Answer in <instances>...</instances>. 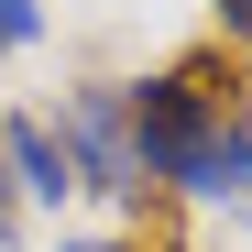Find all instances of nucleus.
Wrapping results in <instances>:
<instances>
[{
	"label": "nucleus",
	"mask_w": 252,
	"mask_h": 252,
	"mask_svg": "<svg viewBox=\"0 0 252 252\" xmlns=\"http://www.w3.org/2000/svg\"><path fill=\"white\" fill-rule=\"evenodd\" d=\"M66 164H77V176H88V187H110V197H132L143 187V164H132V121H121V99L110 88H88V99H66Z\"/></svg>",
	"instance_id": "2"
},
{
	"label": "nucleus",
	"mask_w": 252,
	"mask_h": 252,
	"mask_svg": "<svg viewBox=\"0 0 252 252\" xmlns=\"http://www.w3.org/2000/svg\"><path fill=\"white\" fill-rule=\"evenodd\" d=\"M0 154H11V176H22V197H44V208H55V197L77 187V164H66V143L44 132V121H0Z\"/></svg>",
	"instance_id": "3"
},
{
	"label": "nucleus",
	"mask_w": 252,
	"mask_h": 252,
	"mask_svg": "<svg viewBox=\"0 0 252 252\" xmlns=\"http://www.w3.org/2000/svg\"><path fill=\"white\" fill-rule=\"evenodd\" d=\"M66 252H110V241H66Z\"/></svg>",
	"instance_id": "7"
},
{
	"label": "nucleus",
	"mask_w": 252,
	"mask_h": 252,
	"mask_svg": "<svg viewBox=\"0 0 252 252\" xmlns=\"http://www.w3.org/2000/svg\"><path fill=\"white\" fill-rule=\"evenodd\" d=\"M33 33H44V0H0V55H22Z\"/></svg>",
	"instance_id": "5"
},
{
	"label": "nucleus",
	"mask_w": 252,
	"mask_h": 252,
	"mask_svg": "<svg viewBox=\"0 0 252 252\" xmlns=\"http://www.w3.org/2000/svg\"><path fill=\"white\" fill-rule=\"evenodd\" d=\"M121 121H132V164L143 176H197V154L220 143V110L197 99V77H143L132 99H121Z\"/></svg>",
	"instance_id": "1"
},
{
	"label": "nucleus",
	"mask_w": 252,
	"mask_h": 252,
	"mask_svg": "<svg viewBox=\"0 0 252 252\" xmlns=\"http://www.w3.org/2000/svg\"><path fill=\"white\" fill-rule=\"evenodd\" d=\"M187 187H197V197H220L230 220H252V132H230V121H220V143L197 154V176H187Z\"/></svg>",
	"instance_id": "4"
},
{
	"label": "nucleus",
	"mask_w": 252,
	"mask_h": 252,
	"mask_svg": "<svg viewBox=\"0 0 252 252\" xmlns=\"http://www.w3.org/2000/svg\"><path fill=\"white\" fill-rule=\"evenodd\" d=\"M220 22H230V33H252V0H220Z\"/></svg>",
	"instance_id": "6"
}]
</instances>
